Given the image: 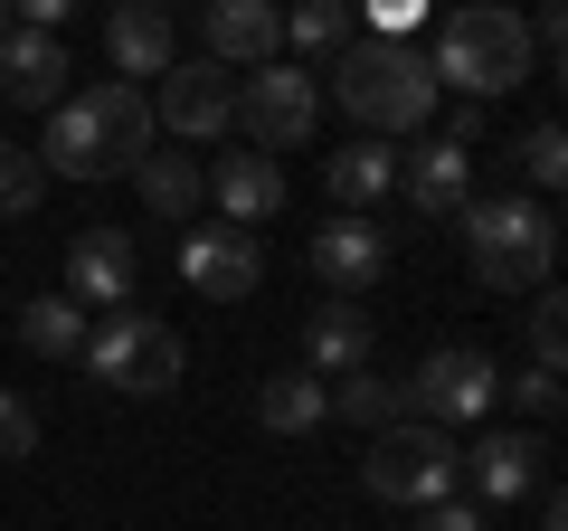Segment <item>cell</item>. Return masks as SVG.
<instances>
[{
    "label": "cell",
    "mask_w": 568,
    "mask_h": 531,
    "mask_svg": "<svg viewBox=\"0 0 568 531\" xmlns=\"http://www.w3.org/2000/svg\"><path fill=\"white\" fill-rule=\"evenodd\" d=\"M436 96H446V86H436V67H426V48L417 39H351L342 58H332V104H342L351 123H361V133H417L426 114H436Z\"/></svg>",
    "instance_id": "1"
},
{
    "label": "cell",
    "mask_w": 568,
    "mask_h": 531,
    "mask_svg": "<svg viewBox=\"0 0 568 531\" xmlns=\"http://www.w3.org/2000/svg\"><path fill=\"white\" fill-rule=\"evenodd\" d=\"M455 228H465V266H474L484 294H530V285H549V266H559V219H549V200H530V190L465 200Z\"/></svg>",
    "instance_id": "2"
},
{
    "label": "cell",
    "mask_w": 568,
    "mask_h": 531,
    "mask_svg": "<svg viewBox=\"0 0 568 531\" xmlns=\"http://www.w3.org/2000/svg\"><path fill=\"white\" fill-rule=\"evenodd\" d=\"M426 67H436V86H455V96H474V104H493V96H511V86L540 77L530 29H521V10H511V0H465V10L436 29Z\"/></svg>",
    "instance_id": "3"
},
{
    "label": "cell",
    "mask_w": 568,
    "mask_h": 531,
    "mask_svg": "<svg viewBox=\"0 0 568 531\" xmlns=\"http://www.w3.org/2000/svg\"><path fill=\"white\" fill-rule=\"evenodd\" d=\"M85 380H104V389H133V399H162V389H181V370H190V351H181V332L171 323H152V313H95L85 323Z\"/></svg>",
    "instance_id": "4"
},
{
    "label": "cell",
    "mask_w": 568,
    "mask_h": 531,
    "mask_svg": "<svg viewBox=\"0 0 568 531\" xmlns=\"http://www.w3.org/2000/svg\"><path fill=\"white\" fill-rule=\"evenodd\" d=\"M455 428H426V418H398V428H379L369 437V455H361V484L379 493V503H446L455 493Z\"/></svg>",
    "instance_id": "5"
},
{
    "label": "cell",
    "mask_w": 568,
    "mask_h": 531,
    "mask_svg": "<svg viewBox=\"0 0 568 531\" xmlns=\"http://www.w3.org/2000/svg\"><path fill=\"white\" fill-rule=\"evenodd\" d=\"M313 123H323V77L313 67H284V58H265L256 77L237 86V133H246V152H304L313 143Z\"/></svg>",
    "instance_id": "6"
},
{
    "label": "cell",
    "mask_w": 568,
    "mask_h": 531,
    "mask_svg": "<svg viewBox=\"0 0 568 531\" xmlns=\"http://www.w3.org/2000/svg\"><path fill=\"white\" fill-rule=\"evenodd\" d=\"M493 399H503V370L474 342H446V351H426V361L407 370V418H426V428H465Z\"/></svg>",
    "instance_id": "7"
},
{
    "label": "cell",
    "mask_w": 568,
    "mask_h": 531,
    "mask_svg": "<svg viewBox=\"0 0 568 531\" xmlns=\"http://www.w3.org/2000/svg\"><path fill=\"white\" fill-rule=\"evenodd\" d=\"M181 285L209 294V304H246V294L265 285L256 228H190V238H181Z\"/></svg>",
    "instance_id": "8"
},
{
    "label": "cell",
    "mask_w": 568,
    "mask_h": 531,
    "mask_svg": "<svg viewBox=\"0 0 568 531\" xmlns=\"http://www.w3.org/2000/svg\"><path fill=\"white\" fill-rule=\"evenodd\" d=\"M181 143H219V133H237V77H227L219 58H190V67H162V114Z\"/></svg>",
    "instance_id": "9"
},
{
    "label": "cell",
    "mask_w": 568,
    "mask_h": 531,
    "mask_svg": "<svg viewBox=\"0 0 568 531\" xmlns=\"http://www.w3.org/2000/svg\"><path fill=\"white\" fill-rule=\"evenodd\" d=\"M313 275H323L332 294H369L388 275V228L361 219V209H342L332 228H313Z\"/></svg>",
    "instance_id": "10"
},
{
    "label": "cell",
    "mask_w": 568,
    "mask_h": 531,
    "mask_svg": "<svg viewBox=\"0 0 568 531\" xmlns=\"http://www.w3.org/2000/svg\"><path fill=\"white\" fill-rule=\"evenodd\" d=\"M29 152H39V171H58V181H114V171H123L114 143H104V123L85 114V96H58V104H48V133H39Z\"/></svg>",
    "instance_id": "11"
},
{
    "label": "cell",
    "mask_w": 568,
    "mask_h": 531,
    "mask_svg": "<svg viewBox=\"0 0 568 531\" xmlns=\"http://www.w3.org/2000/svg\"><path fill=\"white\" fill-rule=\"evenodd\" d=\"M133 238H123V228H85L77 247H67V294H77L85 313H123L133 304Z\"/></svg>",
    "instance_id": "12"
},
{
    "label": "cell",
    "mask_w": 568,
    "mask_h": 531,
    "mask_svg": "<svg viewBox=\"0 0 568 531\" xmlns=\"http://www.w3.org/2000/svg\"><path fill=\"white\" fill-rule=\"evenodd\" d=\"M398 190H407L417 219H455V209L474 200V152H455L446 133H436V143H407L398 152Z\"/></svg>",
    "instance_id": "13"
},
{
    "label": "cell",
    "mask_w": 568,
    "mask_h": 531,
    "mask_svg": "<svg viewBox=\"0 0 568 531\" xmlns=\"http://www.w3.org/2000/svg\"><path fill=\"white\" fill-rule=\"evenodd\" d=\"M209 171V200L227 209V228H265L284 209V162H265V152H219Z\"/></svg>",
    "instance_id": "14"
},
{
    "label": "cell",
    "mask_w": 568,
    "mask_h": 531,
    "mask_svg": "<svg viewBox=\"0 0 568 531\" xmlns=\"http://www.w3.org/2000/svg\"><path fill=\"white\" fill-rule=\"evenodd\" d=\"M275 48H284L275 0H209V58L219 67H265Z\"/></svg>",
    "instance_id": "15"
},
{
    "label": "cell",
    "mask_w": 568,
    "mask_h": 531,
    "mask_svg": "<svg viewBox=\"0 0 568 531\" xmlns=\"http://www.w3.org/2000/svg\"><path fill=\"white\" fill-rule=\"evenodd\" d=\"M465 465H474V493H484V503H521V493H540L549 447L511 428V437H484V447H465Z\"/></svg>",
    "instance_id": "16"
},
{
    "label": "cell",
    "mask_w": 568,
    "mask_h": 531,
    "mask_svg": "<svg viewBox=\"0 0 568 531\" xmlns=\"http://www.w3.org/2000/svg\"><path fill=\"white\" fill-rule=\"evenodd\" d=\"M104 58H114V77H162V67H171V10H162V0H114Z\"/></svg>",
    "instance_id": "17"
},
{
    "label": "cell",
    "mask_w": 568,
    "mask_h": 531,
    "mask_svg": "<svg viewBox=\"0 0 568 531\" xmlns=\"http://www.w3.org/2000/svg\"><path fill=\"white\" fill-rule=\"evenodd\" d=\"M58 77H67V48H58V29H10L0 39V96L10 104H58Z\"/></svg>",
    "instance_id": "18"
},
{
    "label": "cell",
    "mask_w": 568,
    "mask_h": 531,
    "mask_svg": "<svg viewBox=\"0 0 568 531\" xmlns=\"http://www.w3.org/2000/svg\"><path fill=\"white\" fill-rule=\"evenodd\" d=\"M369 361V313H361V294H332L323 313H313V332H304V370L313 380H342V370H361Z\"/></svg>",
    "instance_id": "19"
},
{
    "label": "cell",
    "mask_w": 568,
    "mask_h": 531,
    "mask_svg": "<svg viewBox=\"0 0 568 531\" xmlns=\"http://www.w3.org/2000/svg\"><path fill=\"white\" fill-rule=\"evenodd\" d=\"M323 399H332V418H351V428H398L407 418V380L398 370H379V361H361V370H342V380H323Z\"/></svg>",
    "instance_id": "20"
},
{
    "label": "cell",
    "mask_w": 568,
    "mask_h": 531,
    "mask_svg": "<svg viewBox=\"0 0 568 531\" xmlns=\"http://www.w3.org/2000/svg\"><path fill=\"white\" fill-rule=\"evenodd\" d=\"M85 114L104 123V143H114V162H123V171L152 152V104H142V86H133V77H95V86H85Z\"/></svg>",
    "instance_id": "21"
},
{
    "label": "cell",
    "mask_w": 568,
    "mask_h": 531,
    "mask_svg": "<svg viewBox=\"0 0 568 531\" xmlns=\"http://www.w3.org/2000/svg\"><path fill=\"white\" fill-rule=\"evenodd\" d=\"M323 181H332V200H342V209H361V219H369V200H388V190H398V143L361 133L351 152H332V162H323Z\"/></svg>",
    "instance_id": "22"
},
{
    "label": "cell",
    "mask_w": 568,
    "mask_h": 531,
    "mask_svg": "<svg viewBox=\"0 0 568 531\" xmlns=\"http://www.w3.org/2000/svg\"><path fill=\"white\" fill-rule=\"evenodd\" d=\"M133 190H142V209H152V219H200L209 171L190 162V152H142V162H133Z\"/></svg>",
    "instance_id": "23"
},
{
    "label": "cell",
    "mask_w": 568,
    "mask_h": 531,
    "mask_svg": "<svg viewBox=\"0 0 568 531\" xmlns=\"http://www.w3.org/2000/svg\"><path fill=\"white\" fill-rule=\"evenodd\" d=\"M323 418H332V399H323L313 370H275V380L256 389V428H275V437H313Z\"/></svg>",
    "instance_id": "24"
},
{
    "label": "cell",
    "mask_w": 568,
    "mask_h": 531,
    "mask_svg": "<svg viewBox=\"0 0 568 531\" xmlns=\"http://www.w3.org/2000/svg\"><path fill=\"white\" fill-rule=\"evenodd\" d=\"M85 323H95V313H85L77 294H39V304H20V342L39 351V361H77Z\"/></svg>",
    "instance_id": "25"
},
{
    "label": "cell",
    "mask_w": 568,
    "mask_h": 531,
    "mask_svg": "<svg viewBox=\"0 0 568 531\" xmlns=\"http://www.w3.org/2000/svg\"><path fill=\"white\" fill-rule=\"evenodd\" d=\"M284 39L304 48V58H342V48L361 39V20H351V0H294V20H284Z\"/></svg>",
    "instance_id": "26"
},
{
    "label": "cell",
    "mask_w": 568,
    "mask_h": 531,
    "mask_svg": "<svg viewBox=\"0 0 568 531\" xmlns=\"http://www.w3.org/2000/svg\"><path fill=\"white\" fill-rule=\"evenodd\" d=\"M39 190H48L39 152H29V143H0V219H29V209H39Z\"/></svg>",
    "instance_id": "27"
},
{
    "label": "cell",
    "mask_w": 568,
    "mask_h": 531,
    "mask_svg": "<svg viewBox=\"0 0 568 531\" xmlns=\"http://www.w3.org/2000/svg\"><path fill=\"white\" fill-rule=\"evenodd\" d=\"M559 171H568V133H559V123H530V133H521V181H530V200L559 190Z\"/></svg>",
    "instance_id": "28"
},
{
    "label": "cell",
    "mask_w": 568,
    "mask_h": 531,
    "mask_svg": "<svg viewBox=\"0 0 568 531\" xmlns=\"http://www.w3.org/2000/svg\"><path fill=\"white\" fill-rule=\"evenodd\" d=\"M29 455H39V409L20 389H0V465H29Z\"/></svg>",
    "instance_id": "29"
},
{
    "label": "cell",
    "mask_w": 568,
    "mask_h": 531,
    "mask_svg": "<svg viewBox=\"0 0 568 531\" xmlns=\"http://www.w3.org/2000/svg\"><path fill=\"white\" fill-rule=\"evenodd\" d=\"M511 399H521L530 418H559V399H568V370H540V361H530L521 380H511Z\"/></svg>",
    "instance_id": "30"
},
{
    "label": "cell",
    "mask_w": 568,
    "mask_h": 531,
    "mask_svg": "<svg viewBox=\"0 0 568 531\" xmlns=\"http://www.w3.org/2000/svg\"><path fill=\"white\" fill-rule=\"evenodd\" d=\"M559 342H568V313H559V294H540V304H530V361L559 370Z\"/></svg>",
    "instance_id": "31"
},
{
    "label": "cell",
    "mask_w": 568,
    "mask_h": 531,
    "mask_svg": "<svg viewBox=\"0 0 568 531\" xmlns=\"http://www.w3.org/2000/svg\"><path fill=\"white\" fill-rule=\"evenodd\" d=\"M361 20H369V39H407L426 20V0H361Z\"/></svg>",
    "instance_id": "32"
},
{
    "label": "cell",
    "mask_w": 568,
    "mask_h": 531,
    "mask_svg": "<svg viewBox=\"0 0 568 531\" xmlns=\"http://www.w3.org/2000/svg\"><path fill=\"white\" fill-rule=\"evenodd\" d=\"M484 133H493V114H484L474 96H455V114H446V143H455V152H474Z\"/></svg>",
    "instance_id": "33"
},
{
    "label": "cell",
    "mask_w": 568,
    "mask_h": 531,
    "mask_svg": "<svg viewBox=\"0 0 568 531\" xmlns=\"http://www.w3.org/2000/svg\"><path fill=\"white\" fill-rule=\"evenodd\" d=\"M77 0H10V29H67Z\"/></svg>",
    "instance_id": "34"
},
{
    "label": "cell",
    "mask_w": 568,
    "mask_h": 531,
    "mask_svg": "<svg viewBox=\"0 0 568 531\" xmlns=\"http://www.w3.org/2000/svg\"><path fill=\"white\" fill-rule=\"evenodd\" d=\"M417 531H484V512H474V503H426Z\"/></svg>",
    "instance_id": "35"
},
{
    "label": "cell",
    "mask_w": 568,
    "mask_h": 531,
    "mask_svg": "<svg viewBox=\"0 0 568 531\" xmlns=\"http://www.w3.org/2000/svg\"><path fill=\"white\" fill-rule=\"evenodd\" d=\"M0 39H10V0H0Z\"/></svg>",
    "instance_id": "36"
}]
</instances>
